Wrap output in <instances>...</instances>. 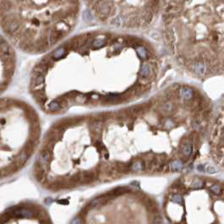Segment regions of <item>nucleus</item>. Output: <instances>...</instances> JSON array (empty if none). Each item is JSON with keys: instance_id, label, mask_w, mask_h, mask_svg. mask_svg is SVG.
Listing matches in <instances>:
<instances>
[{"instance_id": "14", "label": "nucleus", "mask_w": 224, "mask_h": 224, "mask_svg": "<svg viewBox=\"0 0 224 224\" xmlns=\"http://www.w3.org/2000/svg\"><path fill=\"white\" fill-rule=\"evenodd\" d=\"M197 169L200 172H205V166L204 165H199L198 167H197Z\"/></svg>"}, {"instance_id": "5", "label": "nucleus", "mask_w": 224, "mask_h": 224, "mask_svg": "<svg viewBox=\"0 0 224 224\" xmlns=\"http://www.w3.org/2000/svg\"><path fill=\"white\" fill-rule=\"evenodd\" d=\"M84 3L97 21L120 31L150 26L162 6V0H84Z\"/></svg>"}, {"instance_id": "4", "label": "nucleus", "mask_w": 224, "mask_h": 224, "mask_svg": "<svg viewBox=\"0 0 224 224\" xmlns=\"http://www.w3.org/2000/svg\"><path fill=\"white\" fill-rule=\"evenodd\" d=\"M41 141L38 114L27 102L0 98V179L18 173Z\"/></svg>"}, {"instance_id": "7", "label": "nucleus", "mask_w": 224, "mask_h": 224, "mask_svg": "<svg viewBox=\"0 0 224 224\" xmlns=\"http://www.w3.org/2000/svg\"><path fill=\"white\" fill-rule=\"evenodd\" d=\"M130 169L134 171V172H139V171H141L143 169V164H142L141 162H134L130 166Z\"/></svg>"}, {"instance_id": "2", "label": "nucleus", "mask_w": 224, "mask_h": 224, "mask_svg": "<svg viewBox=\"0 0 224 224\" xmlns=\"http://www.w3.org/2000/svg\"><path fill=\"white\" fill-rule=\"evenodd\" d=\"M161 13L165 43L189 74H224V0H162Z\"/></svg>"}, {"instance_id": "1", "label": "nucleus", "mask_w": 224, "mask_h": 224, "mask_svg": "<svg viewBox=\"0 0 224 224\" xmlns=\"http://www.w3.org/2000/svg\"><path fill=\"white\" fill-rule=\"evenodd\" d=\"M157 54L146 40L97 30L67 38L35 64L30 93L42 110L58 115L72 108L118 105L156 83Z\"/></svg>"}, {"instance_id": "8", "label": "nucleus", "mask_w": 224, "mask_h": 224, "mask_svg": "<svg viewBox=\"0 0 224 224\" xmlns=\"http://www.w3.org/2000/svg\"><path fill=\"white\" fill-rule=\"evenodd\" d=\"M203 186H204V182L201 179H195L191 184V189H193V190L201 189V188H203Z\"/></svg>"}, {"instance_id": "3", "label": "nucleus", "mask_w": 224, "mask_h": 224, "mask_svg": "<svg viewBox=\"0 0 224 224\" xmlns=\"http://www.w3.org/2000/svg\"><path fill=\"white\" fill-rule=\"evenodd\" d=\"M81 0H0V30L14 48L44 54L69 37Z\"/></svg>"}, {"instance_id": "6", "label": "nucleus", "mask_w": 224, "mask_h": 224, "mask_svg": "<svg viewBox=\"0 0 224 224\" xmlns=\"http://www.w3.org/2000/svg\"><path fill=\"white\" fill-rule=\"evenodd\" d=\"M184 167V164H183V162H181L180 160H175L170 163V168L171 170L173 171V172H179Z\"/></svg>"}, {"instance_id": "13", "label": "nucleus", "mask_w": 224, "mask_h": 224, "mask_svg": "<svg viewBox=\"0 0 224 224\" xmlns=\"http://www.w3.org/2000/svg\"><path fill=\"white\" fill-rule=\"evenodd\" d=\"M153 224H163V221H162V216H155V217L153 219Z\"/></svg>"}, {"instance_id": "12", "label": "nucleus", "mask_w": 224, "mask_h": 224, "mask_svg": "<svg viewBox=\"0 0 224 224\" xmlns=\"http://www.w3.org/2000/svg\"><path fill=\"white\" fill-rule=\"evenodd\" d=\"M205 172H207L208 173L213 174V173H217V169L213 166H206L205 167Z\"/></svg>"}, {"instance_id": "10", "label": "nucleus", "mask_w": 224, "mask_h": 224, "mask_svg": "<svg viewBox=\"0 0 224 224\" xmlns=\"http://www.w3.org/2000/svg\"><path fill=\"white\" fill-rule=\"evenodd\" d=\"M171 201L176 204H179V205H183L184 204V199H183V196H180V195H178V194H176V195H173L172 196V198H171Z\"/></svg>"}, {"instance_id": "11", "label": "nucleus", "mask_w": 224, "mask_h": 224, "mask_svg": "<svg viewBox=\"0 0 224 224\" xmlns=\"http://www.w3.org/2000/svg\"><path fill=\"white\" fill-rule=\"evenodd\" d=\"M211 191L215 195H220L221 194V187L217 185H213L212 186H211Z\"/></svg>"}, {"instance_id": "9", "label": "nucleus", "mask_w": 224, "mask_h": 224, "mask_svg": "<svg viewBox=\"0 0 224 224\" xmlns=\"http://www.w3.org/2000/svg\"><path fill=\"white\" fill-rule=\"evenodd\" d=\"M183 153L184 155L186 156H190L192 153V145H190V143H187V144H185L184 146H183Z\"/></svg>"}]
</instances>
